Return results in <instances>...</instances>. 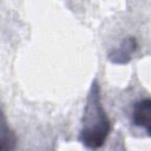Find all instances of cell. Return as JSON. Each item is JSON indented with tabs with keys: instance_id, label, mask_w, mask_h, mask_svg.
<instances>
[{
	"instance_id": "1",
	"label": "cell",
	"mask_w": 151,
	"mask_h": 151,
	"mask_svg": "<svg viewBox=\"0 0 151 151\" xmlns=\"http://www.w3.org/2000/svg\"><path fill=\"white\" fill-rule=\"evenodd\" d=\"M111 130L112 125L103 104L100 85L97 79H93L84 105L78 142L84 147L96 151L104 146Z\"/></svg>"
},
{
	"instance_id": "2",
	"label": "cell",
	"mask_w": 151,
	"mask_h": 151,
	"mask_svg": "<svg viewBox=\"0 0 151 151\" xmlns=\"http://www.w3.org/2000/svg\"><path fill=\"white\" fill-rule=\"evenodd\" d=\"M138 48V41L136 37L132 35H127L125 37L120 44L116 47H113L109 54H107V59L116 65H125L127 63H130V60L132 59V55L134 54V52Z\"/></svg>"
},
{
	"instance_id": "3",
	"label": "cell",
	"mask_w": 151,
	"mask_h": 151,
	"mask_svg": "<svg viewBox=\"0 0 151 151\" xmlns=\"http://www.w3.org/2000/svg\"><path fill=\"white\" fill-rule=\"evenodd\" d=\"M131 122L134 126L143 129L151 137V98L137 100L131 111Z\"/></svg>"
},
{
	"instance_id": "4",
	"label": "cell",
	"mask_w": 151,
	"mask_h": 151,
	"mask_svg": "<svg viewBox=\"0 0 151 151\" xmlns=\"http://www.w3.org/2000/svg\"><path fill=\"white\" fill-rule=\"evenodd\" d=\"M0 151H14L17 147V134L7 124L6 117L2 113L1 116V130H0Z\"/></svg>"
}]
</instances>
